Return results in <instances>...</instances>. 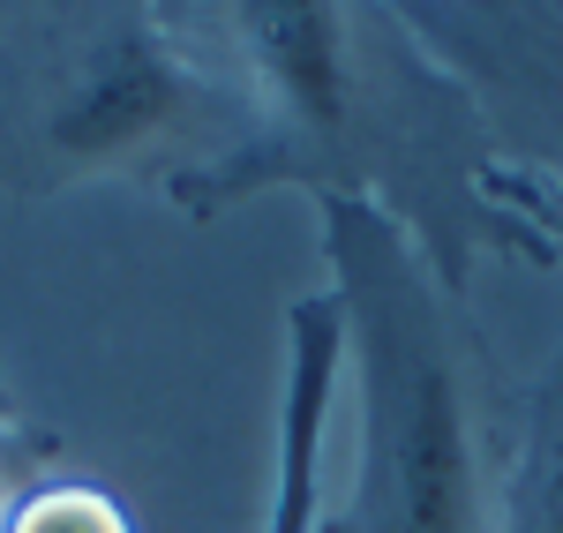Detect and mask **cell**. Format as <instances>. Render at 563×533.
Wrapping results in <instances>:
<instances>
[{
  "label": "cell",
  "mask_w": 563,
  "mask_h": 533,
  "mask_svg": "<svg viewBox=\"0 0 563 533\" xmlns=\"http://www.w3.org/2000/svg\"><path fill=\"white\" fill-rule=\"evenodd\" d=\"M256 90V135L233 166L196 180L180 211L211 219L225 203L294 180L308 196H368L406 225L435 270L459 286L466 248L488 233V158L466 135V90L376 8H218Z\"/></svg>",
  "instance_id": "obj_1"
},
{
  "label": "cell",
  "mask_w": 563,
  "mask_h": 533,
  "mask_svg": "<svg viewBox=\"0 0 563 533\" xmlns=\"http://www.w3.org/2000/svg\"><path fill=\"white\" fill-rule=\"evenodd\" d=\"M361 391V458L316 533H496L511 436L459 286L368 196H308Z\"/></svg>",
  "instance_id": "obj_2"
},
{
  "label": "cell",
  "mask_w": 563,
  "mask_h": 533,
  "mask_svg": "<svg viewBox=\"0 0 563 533\" xmlns=\"http://www.w3.org/2000/svg\"><path fill=\"white\" fill-rule=\"evenodd\" d=\"M256 135V90L218 8H0V188L196 180Z\"/></svg>",
  "instance_id": "obj_3"
},
{
  "label": "cell",
  "mask_w": 563,
  "mask_h": 533,
  "mask_svg": "<svg viewBox=\"0 0 563 533\" xmlns=\"http://www.w3.org/2000/svg\"><path fill=\"white\" fill-rule=\"evenodd\" d=\"M339 309L331 293H308L286 315V384H278V451H271V519L263 533H316L323 519V436L339 399Z\"/></svg>",
  "instance_id": "obj_4"
},
{
  "label": "cell",
  "mask_w": 563,
  "mask_h": 533,
  "mask_svg": "<svg viewBox=\"0 0 563 533\" xmlns=\"http://www.w3.org/2000/svg\"><path fill=\"white\" fill-rule=\"evenodd\" d=\"M496 533H563V338L533 376L504 474V526Z\"/></svg>",
  "instance_id": "obj_5"
},
{
  "label": "cell",
  "mask_w": 563,
  "mask_h": 533,
  "mask_svg": "<svg viewBox=\"0 0 563 533\" xmlns=\"http://www.w3.org/2000/svg\"><path fill=\"white\" fill-rule=\"evenodd\" d=\"M0 533H135L129 511L90 481H31L0 511Z\"/></svg>",
  "instance_id": "obj_6"
},
{
  "label": "cell",
  "mask_w": 563,
  "mask_h": 533,
  "mask_svg": "<svg viewBox=\"0 0 563 533\" xmlns=\"http://www.w3.org/2000/svg\"><path fill=\"white\" fill-rule=\"evenodd\" d=\"M15 458H23V444H15V421H8V406H0V511L15 503Z\"/></svg>",
  "instance_id": "obj_7"
}]
</instances>
